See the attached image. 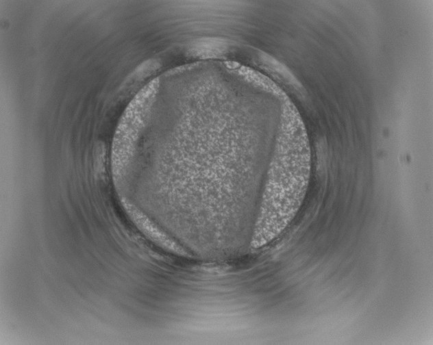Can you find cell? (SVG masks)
I'll return each mask as SVG.
<instances>
[{
	"mask_svg": "<svg viewBox=\"0 0 433 345\" xmlns=\"http://www.w3.org/2000/svg\"><path fill=\"white\" fill-rule=\"evenodd\" d=\"M285 144L275 155L262 188L252 239L264 246L295 216L304 199L310 173L306 136L297 117L286 119Z\"/></svg>",
	"mask_w": 433,
	"mask_h": 345,
	"instance_id": "1",
	"label": "cell"
},
{
	"mask_svg": "<svg viewBox=\"0 0 433 345\" xmlns=\"http://www.w3.org/2000/svg\"><path fill=\"white\" fill-rule=\"evenodd\" d=\"M158 86V78L151 81L138 92L125 111L113 142V157L115 162H123L130 157Z\"/></svg>",
	"mask_w": 433,
	"mask_h": 345,
	"instance_id": "2",
	"label": "cell"
},
{
	"mask_svg": "<svg viewBox=\"0 0 433 345\" xmlns=\"http://www.w3.org/2000/svg\"><path fill=\"white\" fill-rule=\"evenodd\" d=\"M223 47L221 42L216 40L202 41L193 47V52L201 56H209L219 53Z\"/></svg>",
	"mask_w": 433,
	"mask_h": 345,
	"instance_id": "3",
	"label": "cell"
}]
</instances>
